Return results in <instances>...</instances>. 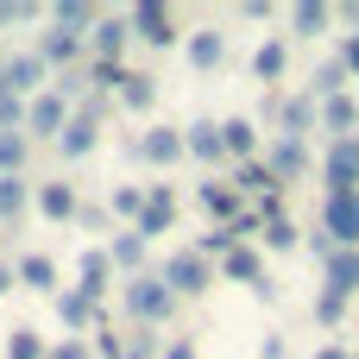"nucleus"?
<instances>
[{
  "label": "nucleus",
  "mask_w": 359,
  "mask_h": 359,
  "mask_svg": "<svg viewBox=\"0 0 359 359\" xmlns=\"http://www.w3.org/2000/svg\"><path fill=\"white\" fill-rule=\"evenodd\" d=\"M120 297H126V316H133V322H145V328H151V322H164V316L177 309V297H170V284H164L158 271L126 278V284H120Z\"/></svg>",
  "instance_id": "nucleus-1"
},
{
  "label": "nucleus",
  "mask_w": 359,
  "mask_h": 359,
  "mask_svg": "<svg viewBox=\"0 0 359 359\" xmlns=\"http://www.w3.org/2000/svg\"><path fill=\"white\" fill-rule=\"evenodd\" d=\"M164 284H170V297H202L208 284H215V265L196 252V246H177L170 259H164V271H158Z\"/></svg>",
  "instance_id": "nucleus-2"
},
{
  "label": "nucleus",
  "mask_w": 359,
  "mask_h": 359,
  "mask_svg": "<svg viewBox=\"0 0 359 359\" xmlns=\"http://www.w3.org/2000/svg\"><path fill=\"white\" fill-rule=\"evenodd\" d=\"M265 114L278 120V139H309V133H322V114H316V95H290V101L265 95Z\"/></svg>",
  "instance_id": "nucleus-3"
},
{
  "label": "nucleus",
  "mask_w": 359,
  "mask_h": 359,
  "mask_svg": "<svg viewBox=\"0 0 359 359\" xmlns=\"http://www.w3.org/2000/svg\"><path fill=\"white\" fill-rule=\"evenodd\" d=\"M0 95H13V101H38V95H44V57H38V50L6 57V63H0Z\"/></svg>",
  "instance_id": "nucleus-4"
},
{
  "label": "nucleus",
  "mask_w": 359,
  "mask_h": 359,
  "mask_svg": "<svg viewBox=\"0 0 359 359\" xmlns=\"http://www.w3.org/2000/svg\"><path fill=\"white\" fill-rule=\"evenodd\" d=\"M322 177H328V196H359V139H334L328 145Z\"/></svg>",
  "instance_id": "nucleus-5"
},
{
  "label": "nucleus",
  "mask_w": 359,
  "mask_h": 359,
  "mask_svg": "<svg viewBox=\"0 0 359 359\" xmlns=\"http://www.w3.org/2000/svg\"><path fill=\"white\" fill-rule=\"evenodd\" d=\"M126 25H133V38H145V44H177V13H170L164 0H139V6L126 13Z\"/></svg>",
  "instance_id": "nucleus-6"
},
{
  "label": "nucleus",
  "mask_w": 359,
  "mask_h": 359,
  "mask_svg": "<svg viewBox=\"0 0 359 359\" xmlns=\"http://www.w3.org/2000/svg\"><path fill=\"white\" fill-rule=\"evenodd\" d=\"M63 126H69V101H63L57 88H44L38 101H25V139H32V133H44V139H63Z\"/></svg>",
  "instance_id": "nucleus-7"
},
{
  "label": "nucleus",
  "mask_w": 359,
  "mask_h": 359,
  "mask_svg": "<svg viewBox=\"0 0 359 359\" xmlns=\"http://www.w3.org/2000/svg\"><path fill=\"white\" fill-rule=\"evenodd\" d=\"M322 233L334 246H353L359 252V196H328L322 202Z\"/></svg>",
  "instance_id": "nucleus-8"
},
{
  "label": "nucleus",
  "mask_w": 359,
  "mask_h": 359,
  "mask_svg": "<svg viewBox=\"0 0 359 359\" xmlns=\"http://www.w3.org/2000/svg\"><path fill=\"white\" fill-rule=\"evenodd\" d=\"M265 164H271V177H278V183H303L316 158H309V139H271Z\"/></svg>",
  "instance_id": "nucleus-9"
},
{
  "label": "nucleus",
  "mask_w": 359,
  "mask_h": 359,
  "mask_svg": "<svg viewBox=\"0 0 359 359\" xmlns=\"http://www.w3.org/2000/svg\"><path fill=\"white\" fill-rule=\"evenodd\" d=\"M316 114H322L328 145H334V139H359V101L353 95H328V101H316Z\"/></svg>",
  "instance_id": "nucleus-10"
},
{
  "label": "nucleus",
  "mask_w": 359,
  "mask_h": 359,
  "mask_svg": "<svg viewBox=\"0 0 359 359\" xmlns=\"http://www.w3.org/2000/svg\"><path fill=\"white\" fill-rule=\"evenodd\" d=\"M170 227H177V196L158 183V189H145V215H139L133 233H139V240H158V233H170Z\"/></svg>",
  "instance_id": "nucleus-11"
},
{
  "label": "nucleus",
  "mask_w": 359,
  "mask_h": 359,
  "mask_svg": "<svg viewBox=\"0 0 359 359\" xmlns=\"http://www.w3.org/2000/svg\"><path fill=\"white\" fill-rule=\"evenodd\" d=\"M133 158H145V164H177V158H183V133H177V126H151V133L133 139Z\"/></svg>",
  "instance_id": "nucleus-12"
},
{
  "label": "nucleus",
  "mask_w": 359,
  "mask_h": 359,
  "mask_svg": "<svg viewBox=\"0 0 359 359\" xmlns=\"http://www.w3.org/2000/svg\"><path fill=\"white\" fill-rule=\"evenodd\" d=\"M183 151H189V158H202V164H221V158H227V139H221V120H196V126L183 133Z\"/></svg>",
  "instance_id": "nucleus-13"
},
{
  "label": "nucleus",
  "mask_w": 359,
  "mask_h": 359,
  "mask_svg": "<svg viewBox=\"0 0 359 359\" xmlns=\"http://www.w3.org/2000/svg\"><path fill=\"white\" fill-rule=\"evenodd\" d=\"M221 278H227V284H265V252H259V246H227Z\"/></svg>",
  "instance_id": "nucleus-14"
},
{
  "label": "nucleus",
  "mask_w": 359,
  "mask_h": 359,
  "mask_svg": "<svg viewBox=\"0 0 359 359\" xmlns=\"http://www.w3.org/2000/svg\"><path fill=\"white\" fill-rule=\"evenodd\" d=\"M322 271H328V290H334V297H353L359 290V252L353 246H334V252L322 259Z\"/></svg>",
  "instance_id": "nucleus-15"
},
{
  "label": "nucleus",
  "mask_w": 359,
  "mask_h": 359,
  "mask_svg": "<svg viewBox=\"0 0 359 359\" xmlns=\"http://www.w3.org/2000/svg\"><path fill=\"white\" fill-rule=\"evenodd\" d=\"M126 38H133V25H126V19H95V32H88V44H95V63H120Z\"/></svg>",
  "instance_id": "nucleus-16"
},
{
  "label": "nucleus",
  "mask_w": 359,
  "mask_h": 359,
  "mask_svg": "<svg viewBox=\"0 0 359 359\" xmlns=\"http://www.w3.org/2000/svg\"><path fill=\"white\" fill-rule=\"evenodd\" d=\"M233 189H240V196H259V202H265V196H278L284 183L271 177V164H265V158H246V164H233Z\"/></svg>",
  "instance_id": "nucleus-17"
},
{
  "label": "nucleus",
  "mask_w": 359,
  "mask_h": 359,
  "mask_svg": "<svg viewBox=\"0 0 359 359\" xmlns=\"http://www.w3.org/2000/svg\"><path fill=\"white\" fill-rule=\"evenodd\" d=\"M183 57H189L196 69H221V63H227V32H189Z\"/></svg>",
  "instance_id": "nucleus-18"
},
{
  "label": "nucleus",
  "mask_w": 359,
  "mask_h": 359,
  "mask_svg": "<svg viewBox=\"0 0 359 359\" xmlns=\"http://www.w3.org/2000/svg\"><path fill=\"white\" fill-rule=\"evenodd\" d=\"M95 139H101V126H95L88 114H69V126H63L57 151H63V158H88V151H95Z\"/></svg>",
  "instance_id": "nucleus-19"
},
{
  "label": "nucleus",
  "mask_w": 359,
  "mask_h": 359,
  "mask_svg": "<svg viewBox=\"0 0 359 359\" xmlns=\"http://www.w3.org/2000/svg\"><path fill=\"white\" fill-rule=\"evenodd\" d=\"M38 215H44V221H76L82 202H76L69 183H44V189H38Z\"/></svg>",
  "instance_id": "nucleus-20"
},
{
  "label": "nucleus",
  "mask_w": 359,
  "mask_h": 359,
  "mask_svg": "<svg viewBox=\"0 0 359 359\" xmlns=\"http://www.w3.org/2000/svg\"><path fill=\"white\" fill-rule=\"evenodd\" d=\"M202 208H208L221 227H233V221L246 215V208H240V189H233V183H202Z\"/></svg>",
  "instance_id": "nucleus-21"
},
{
  "label": "nucleus",
  "mask_w": 359,
  "mask_h": 359,
  "mask_svg": "<svg viewBox=\"0 0 359 359\" xmlns=\"http://www.w3.org/2000/svg\"><path fill=\"white\" fill-rule=\"evenodd\" d=\"M107 265H120L126 278H139V271H145V240H139L133 227H126V233H114V246H107Z\"/></svg>",
  "instance_id": "nucleus-22"
},
{
  "label": "nucleus",
  "mask_w": 359,
  "mask_h": 359,
  "mask_svg": "<svg viewBox=\"0 0 359 359\" xmlns=\"http://www.w3.org/2000/svg\"><path fill=\"white\" fill-rule=\"evenodd\" d=\"M107 278H114V265H107V252H82V284H76V290H82L88 303H101V297L114 290Z\"/></svg>",
  "instance_id": "nucleus-23"
},
{
  "label": "nucleus",
  "mask_w": 359,
  "mask_h": 359,
  "mask_svg": "<svg viewBox=\"0 0 359 359\" xmlns=\"http://www.w3.org/2000/svg\"><path fill=\"white\" fill-rule=\"evenodd\" d=\"M95 316H101V303H88L82 290H63V297H57V322H63V328L82 334V328H95Z\"/></svg>",
  "instance_id": "nucleus-24"
},
{
  "label": "nucleus",
  "mask_w": 359,
  "mask_h": 359,
  "mask_svg": "<svg viewBox=\"0 0 359 359\" xmlns=\"http://www.w3.org/2000/svg\"><path fill=\"white\" fill-rule=\"evenodd\" d=\"M50 19H57V32H76V38L95 32V6H88V0H57Z\"/></svg>",
  "instance_id": "nucleus-25"
},
{
  "label": "nucleus",
  "mask_w": 359,
  "mask_h": 359,
  "mask_svg": "<svg viewBox=\"0 0 359 359\" xmlns=\"http://www.w3.org/2000/svg\"><path fill=\"white\" fill-rule=\"evenodd\" d=\"M114 95H120V107H133V114H145V107L158 101V82H151V76H139V69H126V82H120Z\"/></svg>",
  "instance_id": "nucleus-26"
},
{
  "label": "nucleus",
  "mask_w": 359,
  "mask_h": 359,
  "mask_svg": "<svg viewBox=\"0 0 359 359\" xmlns=\"http://www.w3.org/2000/svg\"><path fill=\"white\" fill-rule=\"evenodd\" d=\"M13 271H19V284H25V290H57V265H50L44 252H25Z\"/></svg>",
  "instance_id": "nucleus-27"
},
{
  "label": "nucleus",
  "mask_w": 359,
  "mask_h": 359,
  "mask_svg": "<svg viewBox=\"0 0 359 359\" xmlns=\"http://www.w3.org/2000/svg\"><path fill=\"white\" fill-rule=\"evenodd\" d=\"M38 57H44V69H50V63H76V57H82V38H76V32H44Z\"/></svg>",
  "instance_id": "nucleus-28"
},
{
  "label": "nucleus",
  "mask_w": 359,
  "mask_h": 359,
  "mask_svg": "<svg viewBox=\"0 0 359 359\" xmlns=\"http://www.w3.org/2000/svg\"><path fill=\"white\" fill-rule=\"evenodd\" d=\"M284 63H290V50H284L278 38H265V44L252 50V76H259V82H278V76H284Z\"/></svg>",
  "instance_id": "nucleus-29"
},
{
  "label": "nucleus",
  "mask_w": 359,
  "mask_h": 359,
  "mask_svg": "<svg viewBox=\"0 0 359 359\" xmlns=\"http://www.w3.org/2000/svg\"><path fill=\"white\" fill-rule=\"evenodd\" d=\"M221 139H227V158H233V164H246V158H252V145H259V126H252V120H227V126H221Z\"/></svg>",
  "instance_id": "nucleus-30"
},
{
  "label": "nucleus",
  "mask_w": 359,
  "mask_h": 359,
  "mask_svg": "<svg viewBox=\"0 0 359 359\" xmlns=\"http://www.w3.org/2000/svg\"><path fill=\"white\" fill-rule=\"evenodd\" d=\"M347 82H353V76H347V63H341V57H328V63L316 69V101H328V95H347Z\"/></svg>",
  "instance_id": "nucleus-31"
},
{
  "label": "nucleus",
  "mask_w": 359,
  "mask_h": 359,
  "mask_svg": "<svg viewBox=\"0 0 359 359\" xmlns=\"http://www.w3.org/2000/svg\"><path fill=\"white\" fill-rule=\"evenodd\" d=\"M290 25H297L303 38H316V32L328 25V6H322V0H297V6H290Z\"/></svg>",
  "instance_id": "nucleus-32"
},
{
  "label": "nucleus",
  "mask_w": 359,
  "mask_h": 359,
  "mask_svg": "<svg viewBox=\"0 0 359 359\" xmlns=\"http://www.w3.org/2000/svg\"><path fill=\"white\" fill-rule=\"evenodd\" d=\"M114 215H120L126 227H139V215H145V189H139V183H120V189H114Z\"/></svg>",
  "instance_id": "nucleus-33"
},
{
  "label": "nucleus",
  "mask_w": 359,
  "mask_h": 359,
  "mask_svg": "<svg viewBox=\"0 0 359 359\" xmlns=\"http://www.w3.org/2000/svg\"><path fill=\"white\" fill-rule=\"evenodd\" d=\"M6 359H50V347H44L32 328H13V334H6Z\"/></svg>",
  "instance_id": "nucleus-34"
},
{
  "label": "nucleus",
  "mask_w": 359,
  "mask_h": 359,
  "mask_svg": "<svg viewBox=\"0 0 359 359\" xmlns=\"http://www.w3.org/2000/svg\"><path fill=\"white\" fill-rule=\"evenodd\" d=\"M25 170V133H0V177Z\"/></svg>",
  "instance_id": "nucleus-35"
},
{
  "label": "nucleus",
  "mask_w": 359,
  "mask_h": 359,
  "mask_svg": "<svg viewBox=\"0 0 359 359\" xmlns=\"http://www.w3.org/2000/svg\"><path fill=\"white\" fill-rule=\"evenodd\" d=\"M19 208H25V183H19V177H0V227H6Z\"/></svg>",
  "instance_id": "nucleus-36"
},
{
  "label": "nucleus",
  "mask_w": 359,
  "mask_h": 359,
  "mask_svg": "<svg viewBox=\"0 0 359 359\" xmlns=\"http://www.w3.org/2000/svg\"><path fill=\"white\" fill-rule=\"evenodd\" d=\"M341 316H347V297H334V290H322V297H316V322H322V328H334Z\"/></svg>",
  "instance_id": "nucleus-37"
},
{
  "label": "nucleus",
  "mask_w": 359,
  "mask_h": 359,
  "mask_svg": "<svg viewBox=\"0 0 359 359\" xmlns=\"http://www.w3.org/2000/svg\"><path fill=\"white\" fill-rule=\"evenodd\" d=\"M32 13H38V6H32V0H25V6H19V0H0V25H25V19H32Z\"/></svg>",
  "instance_id": "nucleus-38"
},
{
  "label": "nucleus",
  "mask_w": 359,
  "mask_h": 359,
  "mask_svg": "<svg viewBox=\"0 0 359 359\" xmlns=\"http://www.w3.org/2000/svg\"><path fill=\"white\" fill-rule=\"evenodd\" d=\"M95 353H101V359H126V347H120V334L101 328V334H95Z\"/></svg>",
  "instance_id": "nucleus-39"
},
{
  "label": "nucleus",
  "mask_w": 359,
  "mask_h": 359,
  "mask_svg": "<svg viewBox=\"0 0 359 359\" xmlns=\"http://www.w3.org/2000/svg\"><path fill=\"white\" fill-rule=\"evenodd\" d=\"M341 63H347V76H353V82H359V32H353V38H347V44H341Z\"/></svg>",
  "instance_id": "nucleus-40"
},
{
  "label": "nucleus",
  "mask_w": 359,
  "mask_h": 359,
  "mask_svg": "<svg viewBox=\"0 0 359 359\" xmlns=\"http://www.w3.org/2000/svg\"><path fill=\"white\" fill-rule=\"evenodd\" d=\"M50 359H88V347H82V341H76V334H69V341H63V347H50Z\"/></svg>",
  "instance_id": "nucleus-41"
},
{
  "label": "nucleus",
  "mask_w": 359,
  "mask_h": 359,
  "mask_svg": "<svg viewBox=\"0 0 359 359\" xmlns=\"http://www.w3.org/2000/svg\"><path fill=\"white\" fill-rule=\"evenodd\" d=\"M13 290H19V271H13V265H0V297H13Z\"/></svg>",
  "instance_id": "nucleus-42"
},
{
  "label": "nucleus",
  "mask_w": 359,
  "mask_h": 359,
  "mask_svg": "<svg viewBox=\"0 0 359 359\" xmlns=\"http://www.w3.org/2000/svg\"><path fill=\"white\" fill-rule=\"evenodd\" d=\"M164 359H196V347H189V341H170V347H164Z\"/></svg>",
  "instance_id": "nucleus-43"
},
{
  "label": "nucleus",
  "mask_w": 359,
  "mask_h": 359,
  "mask_svg": "<svg viewBox=\"0 0 359 359\" xmlns=\"http://www.w3.org/2000/svg\"><path fill=\"white\" fill-rule=\"evenodd\" d=\"M316 359H347V347H322V353H316Z\"/></svg>",
  "instance_id": "nucleus-44"
}]
</instances>
